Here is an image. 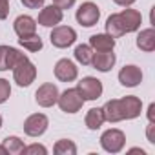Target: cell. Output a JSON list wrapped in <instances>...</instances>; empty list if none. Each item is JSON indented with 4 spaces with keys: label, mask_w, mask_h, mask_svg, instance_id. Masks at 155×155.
I'll list each match as a JSON object with an SVG mask.
<instances>
[{
    "label": "cell",
    "mask_w": 155,
    "mask_h": 155,
    "mask_svg": "<svg viewBox=\"0 0 155 155\" xmlns=\"http://www.w3.org/2000/svg\"><path fill=\"white\" fill-rule=\"evenodd\" d=\"M11 71H13V81H15L20 88L31 86V84L35 82V79H37V68H35V64H33L28 57L22 58Z\"/></svg>",
    "instance_id": "obj_1"
},
{
    "label": "cell",
    "mask_w": 155,
    "mask_h": 155,
    "mask_svg": "<svg viewBox=\"0 0 155 155\" xmlns=\"http://www.w3.org/2000/svg\"><path fill=\"white\" fill-rule=\"evenodd\" d=\"M84 102L86 101L81 97V93L77 91V88L64 90L62 93H58V99H57V104H58V108L64 113H77V111H81Z\"/></svg>",
    "instance_id": "obj_2"
},
{
    "label": "cell",
    "mask_w": 155,
    "mask_h": 155,
    "mask_svg": "<svg viewBox=\"0 0 155 155\" xmlns=\"http://www.w3.org/2000/svg\"><path fill=\"white\" fill-rule=\"evenodd\" d=\"M126 144V135L119 128H110L101 135V146L108 153H119L124 150Z\"/></svg>",
    "instance_id": "obj_3"
},
{
    "label": "cell",
    "mask_w": 155,
    "mask_h": 155,
    "mask_svg": "<svg viewBox=\"0 0 155 155\" xmlns=\"http://www.w3.org/2000/svg\"><path fill=\"white\" fill-rule=\"evenodd\" d=\"M102 82L97 77H84L77 82V91L81 93L84 101H97L102 95Z\"/></svg>",
    "instance_id": "obj_4"
},
{
    "label": "cell",
    "mask_w": 155,
    "mask_h": 155,
    "mask_svg": "<svg viewBox=\"0 0 155 155\" xmlns=\"http://www.w3.org/2000/svg\"><path fill=\"white\" fill-rule=\"evenodd\" d=\"M49 40L55 48L58 49H64V48H69L75 44L77 40V31L69 26H55L51 28V35H49Z\"/></svg>",
    "instance_id": "obj_5"
},
{
    "label": "cell",
    "mask_w": 155,
    "mask_h": 155,
    "mask_svg": "<svg viewBox=\"0 0 155 155\" xmlns=\"http://www.w3.org/2000/svg\"><path fill=\"white\" fill-rule=\"evenodd\" d=\"M75 18H77V22H79L81 26L91 28V26H95L99 22L101 9H99V6L95 2H82L79 6V9H77V13H75Z\"/></svg>",
    "instance_id": "obj_6"
},
{
    "label": "cell",
    "mask_w": 155,
    "mask_h": 155,
    "mask_svg": "<svg viewBox=\"0 0 155 155\" xmlns=\"http://www.w3.org/2000/svg\"><path fill=\"white\" fill-rule=\"evenodd\" d=\"M49 126V119L44 113H33L24 120V133L28 137H40L46 133Z\"/></svg>",
    "instance_id": "obj_7"
},
{
    "label": "cell",
    "mask_w": 155,
    "mask_h": 155,
    "mask_svg": "<svg viewBox=\"0 0 155 155\" xmlns=\"http://www.w3.org/2000/svg\"><path fill=\"white\" fill-rule=\"evenodd\" d=\"M62 18H64V11L58 6L51 4V6H42L38 18H35V20H37V24H40L44 28H55L62 22Z\"/></svg>",
    "instance_id": "obj_8"
},
{
    "label": "cell",
    "mask_w": 155,
    "mask_h": 155,
    "mask_svg": "<svg viewBox=\"0 0 155 155\" xmlns=\"http://www.w3.org/2000/svg\"><path fill=\"white\" fill-rule=\"evenodd\" d=\"M58 88L57 84L53 82H44L42 86H38V90L35 91V101L38 106L42 108H51L57 104V99H58Z\"/></svg>",
    "instance_id": "obj_9"
},
{
    "label": "cell",
    "mask_w": 155,
    "mask_h": 155,
    "mask_svg": "<svg viewBox=\"0 0 155 155\" xmlns=\"http://www.w3.org/2000/svg\"><path fill=\"white\" fill-rule=\"evenodd\" d=\"M119 108H120L122 120H133L142 111V101L135 95H126V97L119 99Z\"/></svg>",
    "instance_id": "obj_10"
},
{
    "label": "cell",
    "mask_w": 155,
    "mask_h": 155,
    "mask_svg": "<svg viewBox=\"0 0 155 155\" xmlns=\"http://www.w3.org/2000/svg\"><path fill=\"white\" fill-rule=\"evenodd\" d=\"M53 71H55L57 81H60V82H73L77 77H79V68H77L75 62L69 60V58H60L55 64Z\"/></svg>",
    "instance_id": "obj_11"
},
{
    "label": "cell",
    "mask_w": 155,
    "mask_h": 155,
    "mask_svg": "<svg viewBox=\"0 0 155 155\" xmlns=\"http://www.w3.org/2000/svg\"><path fill=\"white\" fill-rule=\"evenodd\" d=\"M22 58H26V55L20 53L17 48H11V46H0V71L13 69Z\"/></svg>",
    "instance_id": "obj_12"
},
{
    "label": "cell",
    "mask_w": 155,
    "mask_h": 155,
    "mask_svg": "<svg viewBox=\"0 0 155 155\" xmlns=\"http://www.w3.org/2000/svg\"><path fill=\"white\" fill-rule=\"evenodd\" d=\"M119 82L124 88H135L142 82V71L135 64H128L119 71Z\"/></svg>",
    "instance_id": "obj_13"
},
{
    "label": "cell",
    "mask_w": 155,
    "mask_h": 155,
    "mask_svg": "<svg viewBox=\"0 0 155 155\" xmlns=\"http://www.w3.org/2000/svg\"><path fill=\"white\" fill-rule=\"evenodd\" d=\"M120 17V22H122V28H124V33H133L140 28L142 24V15L140 11L137 9H131V8H126L119 13Z\"/></svg>",
    "instance_id": "obj_14"
},
{
    "label": "cell",
    "mask_w": 155,
    "mask_h": 155,
    "mask_svg": "<svg viewBox=\"0 0 155 155\" xmlns=\"http://www.w3.org/2000/svg\"><path fill=\"white\" fill-rule=\"evenodd\" d=\"M13 29L17 33V37H29L33 33H37V20L29 15H20L15 18L13 22Z\"/></svg>",
    "instance_id": "obj_15"
},
{
    "label": "cell",
    "mask_w": 155,
    "mask_h": 155,
    "mask_svg": "<svg viewBox=\"0 0 155 155\" xmlns=\"http://www.w3.org/2000/svg\"><path fill=\"white\" fill-rule=\"evenodd\" d=\"M117 62V57L113 51H95L93 53V58H91V66L97 69V71H110Z\"/></svg>",
    "instance_id": "obj_16"
},
{
    "label": "cell",
    "mask_w": 155,
    "mask_h": 155,
    "mask_svg": "<svg viewBox=\"0 0 155 155\" xmlns=\"http://www.w3.org/2000/svg\"><path fill=\"white\" fill-rule=\"evenodd\" d=\"M90 46L93 51H113L115 38L110 37L108 33H97L90 37Z\"/></svg>",
    "instance_id": "obj_17"
},
{
    "label": "cell",
    "mask_w": 155,
    "mask_h": 155,
    "mask_svg": "<svg viewBox=\"0 0 155 155\" xmlns=\"http://www.w3.org/2000/svg\"><path fill=\"white\" fill-rule=\"evenodd\" d=\"M137 48L144 53H151L155 49V29L153 28H146L140 29L137 35Z\"/></svg>",
    "instance_id": "obj_18"
},
{
    "label": "cell",
    "mask_w": 155,
    "mask_h": 155,
    "mask_svg": "<svg viewBox=\"0 0 155 155\" xmlns=\"http://www.w3.org/2000/svg\"><path fill=\"white\" fill-rule=\"evenodd\" d=\"M102 113H104V120L110 124L120 122L122 115H120V108H119V99H111L102 106Z\"/></svg>",
    "instance_id": "obj_19"
},
{
    "label": "cell",
    "mask_w": 155,
    "mask_h": 155,
    "mask_svg": "<svg viewBox=\"0 0 155 155\" xmlns=\"http://www.w3.org/2000/svg\"><path fill=\"white\" fill-rule=\"evenodd\" d=\"M84 122H86V128L91 130V131H97L101 130V126L106 122L104 120V113H102V108H91L86 117H84Z\"/></svg>",
    "instance_id": "obj_20"
},
{
    "label": "cell",
    "mask_w": 155,
    "mask_h": 155,
    "mask_svg": "<svg viewBox=\"0 0 155 155\" xmlns=\"http://www.w3.org/2000/svg\"><path fill=\"white\" fill-rule=\"evenodd\" d=\"M2 146L6 148L8 155H22V153H24V148H26L24 140H22L20 137H17V135L6 137V139L2 140Z\"/></svg>",
    "instance_id": "obj_21"
},
{
    "label": "cell",
    "mask_w": 155,
    "mask_h": 155,
    "mask_svg": "<svg viewBox=\"0 0 155 155\" xmlns=\"http://www.w3.org/2000/svg\"><path fill=\"white\" fill-rule=\"evenodd\" d=\"M106 33H108L110 37H113V38H119V37L126 35V33H124V28H122V22H120L119 13H113V15H110V17H108V20H106Z\"/></svg>",
    "instance_id": "obj_22"
},
{
    "label": "cell",
    "mask_w": 155,
    "mask_h": 155,
    "mask_svg": "<svg viewBox=\"0 0 155 155\" xmlns=\"http://www.w3.org/2000/svg\"><path fill=\"white\" fill-rule=\"evenodd\" d=\"M93 49H91V46L90 44H79L75 48V51H73V55H75V60L79 62V64H82V66H91V58H93Z\"/></svg>",
    "instance_id": "obj_23"
},
{
    "label": "cell",
    "mask_w": 155,
    "mask_h": 155,
    "mask_svg": "<svg viewBox=\"0 0 155 155\" xmlns=\"http://www.w3.org/2000/svg\"><path fill=\"white\" fill-rule=\"evenodd\" d=\"M18 44H20L24 49L31 51V53L40 51V49H42V46H44L42 38H40L37 33H33V35H29V37H20V38H18Z\"/></svg>",
    "instance_id": "obj_24"
},
{
    "label": "cell",
    "mask_w": 155,
    "mask_h": 155,
    "mask_svg": "<svg viewBox=\"0 0 155 155\" xmlns=\"http://www.w3.org/2000/svg\"><path fill=\"white\" fill-rule=\"evenodd\" d=\"M53 153L55 155H75L77 153V144L69 139H60V140L55 142Z\"/></svg>",
    "instance_id": "obj_25"
},
{
    "label": "cell",
    "mask_w": 155,
    "mask_h": 155,
    "mask_svg": "<svg viewBox=\"0 0 155 155\" xmlns=\"http://www.w3.org/2000/svg\"><path fill=\"white\" fill-rule=\"evenodd\" d=\"M24 153L26 155H48V148L44 146V144H38V142H33V144H29V146H26L24 148Z\"/></svg>",
    "instance_id": "obj_26"
},
{
    "label": "cell",
    "mask_w": 155,
    "mask_h": 155,
    "mask_svg": "<svg viewBox=\"0 0 155 155\" xmlns=\"http://www.w3.org/2000/svg\"><path fill=\"white\" fill-rule=\"evenodd\" d=\"M11 97V84L6 79H0V104H4Z\"/></svg>",
    "instance_id": "obj_27"
},
{
    "label": "cell",
    "mask_w": 155,
    "mask_h": 155,
    "mask_svg": "<svg viewBox=\"0 0 155 155\" xmlns=\"http://www.w3.org/2000/svg\"><path fill=\"white\" fill-rule=\"evenodd\" d=\"M20 2H22V6L28 8V9H40V8L44 6L46 0H20Z\"/></svg>",
    "instance_id": "obj_28"
},
{
    "label": "cell",
    "mask_w": 155,
    "mask_h": 155,
    "mask_svg": "<svg viewBox=\"0 0 155 155\" xmlns=\"http://www.w3.org/2000/svg\"><path fill=\"white\" fill-rule=\"evenodd\" d=\"M9 15V0H0V20H6Z\"/></svg>",
    "instance_id": "obj_29"
},
{
    "label": "cell",
    "mask_w": 155,
    "mask_h": 155,
    "mask_svg": "<svg viewBox=\"0 0 155 155\" xmlns=\"http://www.w3.org/2000/svg\"><path fill=\"white\" fill-rule=\"evenodd\" d=\"M53 4L58 6V8L64 11V9H69V8L75 6V0H53Z\"/></svg>",
    "instance_id": "obj_30"
},
{
    "label": "cell",
    "mask_w": 155,
    "mask_h": 155,
    "mask_svg": "<svg viewBox=\"0 0 155 155\" xmlns=\"http://www.w3.org/2000/svg\"><path fill=\"white\" fill-rule=\"evenodd\" d=\"M153 130H155V122H150L148 128H146V137H148V142H151V144H155V133H153Z\"/></svg>",
    "instance_id": "obj_31"
},
{
    "label": "cell",
    "mask_w": 155,
    "mask_h": 155,
    "mask_svg": "<svg viewBox=\"0 0 155 155\" xmlns=\"http://www.w3.org/2000/svg\"><path fill=\"white\" fill-rule=\"evenodd\" d=\"M148 122H155V104L153 102L148 106Z\"/></svg>",
    "instance_id": "obj_32"
},
{
    "label": "cell",
    "mask_w": 155,
    "mask_h": 155,
    "mask_svg": "<svg viewBox=\"0 0 155 155\" xmlns=\"http://www.w3.org/2000/svg\"><path fill=\"white\" fill-rule=\"evenodd\" d=\"M117 6H122V8H130L131 4H135V0H113Z\"/></svg>",
    "instance_id": "obj_33"
},
{
    "label": "cell",
    "mask_w": 155,
    "mask_h": 155,
    "mask_svg": "<svg viewBox=\"0 0 155 155\" xmlns=\"http://www.w3.org/2000/svg\"><path fill=\"white\" fill-rule=\"evenodd\" d=\"M0 155H8V151H6V148L0 144Z\"/></svg>",
    "instance_id": "obj_34"
},
{
    "label": "cell",
    "mask_w": 155,
    "mask_h": 155,
    "mask_svg": "<svg viewBox=\"0 0 155 155\" xmlns=\"http://www.w3.org/2000/svg\"><path fill=\"white\" fill-rule=\"evenodd\" d=\"M0 128H2V115H0Z\"/></svg>",
    "instance_id": "obj_35"
}]
</instances>
